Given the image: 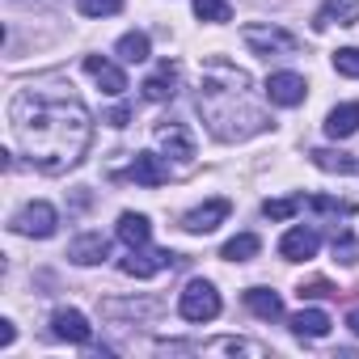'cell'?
<instances>
[{
    "instance_id": "obj_1",
    "label": "cell",
    "mask_w": 359,
    "mask_h": 359,
    "mask_svg": "<svg viewBox=\"0 0 359 359\" xmlns=\"http://www.w3.org/2000/svg\"><path fill=\"white\" fill-rule=\"evenodd\" d=\"M9 123L22 152L43 173H64L81 165L93 140L89 110L72 93H55V89H22L9 106Z\"/></svg>"
},
{
    "instance_id": "obj_2",
    "label": "cell",
    "mask_w": 359,
    "mask_h": 359,
    "mask_svg": "<svg viewBox=\"0 0 359 359\" xmlns=\"http://www.w3.org/2000/svg\"><path fill=\"white\" fill-rule=\"evenodd\" d=\"M245 89H250V76L241 68H233L224 60L208 64L203 85H199V110L208 114V123L220 140H245L266 127V114L245 102Z\"/></svg>"
},
{
    "instance_id": "obj_3",
    "label": "cell",
    "mask_w": 359,
    "mask_h": 359,
    "mask_svg": "<svg viewBox=\"0 0 359 359\" xmlns=\"http://www.w3.org/2000/svg\"><path fill=\"white\" fill-rule=\"evenodd\" d=\"M241 43L254 51V55H292L296 47H300V39L292 34V30H283V26H266V22H250L245 30H241Z\"/></svg>"
},
{
    "instance_id": "obj_4",
    "label": "cell",
    "mask_w": 359,
    "mask_h": 359,
    "mask_svg": "<svg viewBox=\"0 0 359 359\" xmlns=\"http://www.w3.org/2000/svg\"><path fill=\"white\" fill-rule=\"evenodd\" d=\"M177 313L187 321H212V317H220V292L208 279H191L187 292L177 296Z\"/></svg>"
},
{
    "instance_id": "obj_5",
    "label": "cell",
    "mask_w": 359,
    "mask_h": 359,
    "mask_svg": "<svg viewBox=\"0 0 359 359\" xmlns=\"http://www.w3.org/2000/svg\"><path fill=\"white\" fill-rule=\"evenodd\" d=\"M55 224H60V216H55L51 203H26L13 216V233H22V237H51Z\"/></svg>"
},
{
    "instance_id": "obj_6",
    "label": "cell",
    "mask_w": 359,
    "mask_h": 359,
    "mask_svg": "<svg viewBox=\"0 0 359 359\" xmlns=\"http://www.w3.org/2000/svg\"><path fill=\"white\" fill-rule=\"evenodd\" d=\"M169 262H177V254H169V250H131L127 258H123V275H135V279H152V275H161Z\"/></svg>"
},
{
    "instance_id": "obj_7",
    "label": "cell",
    "mask_w": 359,
    "mask_h": 359,
    "mask_svg": "<svg viewBox=\"0 0 359 359\" xmlns=\"http://www.w3.org/2000/svg\"><path fill=\"white\" fill-rule=\"evenodd\" d=\"M229 212H233L229 199H208L203 208H195V212L182 216V229H187V233H212V229H220V224L229 220Z\"/></svg>"
},
{
    "instance_id": "obj_8",
    "label": "cell",
    "mask_w": 359,
    "mask_h": 359,
    "mask_svg": "<svg viewBox=\"0 0 359 359\" xmlns=\"http://www.w3.org/2000/svg\"><path fill=\"white\" fill-rule=\"evenodd\" d=\"M304 76H296V72H275V76H266V97H271V106H300L304 102Z\"/></svg>"
},
{
    "instance_id": "obj_9",
    "label": "cell",
    "mask_w": 359,
    "mask_h": 359,
    "mask_svg": "<svg viewBox=\"0 0 359 359\" xmlns=\"http://www.w3.org/2000/svg\"><path fill=\"white\" fill-rule=\"evenodd\" d=\"M85 72L102 85V93H110V97L127 93V76H123V68H114L110 60H102V55H85Z\"/></svg>"
},
{
    "instance_id": "obj_10",
    "label": "cell",
    "mask_w": 359,
    "mask_h": 359,
    "mask_svg": "<svg viewBox=\"0 0 359 359\" xmlns=\"http://www.w3.org/2000/svg\"><path fill=\"white\" fill-rule=\"evenodd\" d=\"M317 245H321V237H317L313 229L300 224V229H292V233L279 241V254H283L287 262H309V258L317 254Z\"/></svg>"
},
{
    "instance_id": "obj_11",
    "label": "cell",
    "mask_w": 359,
    "mask_h": 359,
    "mask_svg": "<svg viewBox=\"0 0 359 359\" xmlns=\"http://www.w3.org/2000/svg\"><path fill=\"white\" fill-rule=\"evenodd\" d=\"M51 325H55V338H68V342H76V346H85V342L93 338V325H89L85 313H76V309H60V313L51 317Z\"/></svg>"
},
{
    "instance_id": "obj_12",
    "label": "cell",
    "mask_w": 359,
    "mask_h": 359,
    "mask_svg": "<svg viewBox=\"0 0 359 359\" xmlns=\"http://www.w3.org/2000/svg\"><path fill=\"white\" fill-rule=\"evenodd\" d=\"M156 140H161V148H165L169 156H177V161H191V156H195V140H191V131H187L182 123H161V127H156Z\"/></svg>"
},
{
    "instance_id": "obj_13",
    "label": "cell",
    "mask_w": 359,
    "mask_h": 359,
    "mask_svg": "<svg viewBox=\"0 0 359 359\" xmlns=\"http://www.w3.org/2000/svg\"><path fill=\"white\" fill-rule=\"evenodd\" d=\"M131 182H140V187H165L169 182V169L161 165L156 152H135L131 156Z\"/></svg>"
},
{
    "instance_id": "obj_14",
    "label": "cell",
    "mask_w": 359,
    "mask_h": 359,
    "mask_svg": "<svg viewBox=\"0 0 359 359\" xmlns=\"http://www.w3.org/2000/svg\"><path fill=\"white\" fill-rule=\"evenodd\" d=\"M359 18V0H325V5L317 9L313 26L317 30H330V26H355Z\"/></svg>"
},
{
    "instance_id": "obj_15",
    "label": "cell",
    "mask_w": 359,
    "mask_h": 359,
    "mask_svg": "<svg viewBox=\"0 0 359 359\" xmlns=\"http://www.w3.org/2000/svg\"><path fill=\"white\" fill-rule=\"evenodd\" d=\"M140 89H144V97H148V102H169V97L177 93V64H169V60H165V64H161V68H156Z\"/></svg>"
},
{
    "instance_id": "obj_16",
    "label": "cell",
    "mask_w": 359,
    "mask_h": 359,
    "mask_svg": "<svg viewBox=\"0 0 359 359\" xmlns=\"http://www.w3.org/2000/svg\"><path fill=\"white\" fill-rule=\"evenodd\" d=\"M106 254H110V241H106L102 233H81V237L68 245V258L81 262V266H93V262H102Z\"/></svg>"
},
{
    "instance_id": "obj_17",
    "label": "cell",
    "mask_w": 359,
    "mask_h": 359,
    "mask_svg": "<svg viewBox=\"0 0 359 359\" xmlns=\"http://www.w3.org/2000/svg\"><path fill=\"white\" fill-rule=\"evenodd\" d=\"M359 131V102H346V106H334L330 118H325V135L330 140H346Z\"/></svg>"
},
{
    "instance_id": "obj_18",
    "label": "cell",
    "mask_w": 359,
    "mask_h": 359,
    "mask_svg": "<svg viewBox=\"0 0 359 359\" xmlns=\"http://www.w3.org/2000/svg\"><path fill=\"white\" fill-rule=\"evenodd\" d=\"M148 237H152V224H148V216H135V212H123V216H118V241H123L127 250H140V245H148Z\"/></svg>"
},
{
    "instance_id": "obj_19",
    "label": "cell",
    "mask_w": 359,
    "mask_h": 359,
    "mask_svg": "<svg viewBox=\"0 0 359 359\" xmlns=\"http://www.w3.org/2000/svg\"><path fill=\"white\" fill-rule=\"evenodd\" d=\"M245 304H250V313H254V317H262V321L283 317V300H279L271 287H250V292H245Z\"/></svg>"
},
{
    "instance_id": "obj_20",
    "label": "cell",
    "mask_w": 359,
    "mask_h": 359,
    "mask_svg": "<svg viewBox=\"0 0 359 359\" xmlns=\"http://www.w3.org/2000/svg\"><path fill=\"white\" fill-rule=\"evenodd\" d=\"M309 156H313V165H317V169H325V173H359V156H351V152L313 148Z\"/></svg>"
},
{
    "instance_id": "obj_21",
    "label": "cell",
    "mask_w": 359,
    "mask_h": 359,
    "mask_svg": "<svg viewBox=\"0 0 359 359\" xmlns=\"http://www.w3.org/2000/svg\"><path fill=\"white\" fill-rule=\"evenodd\" d=\"M292 330H296L300 338H325V334H330V317H325L321 309H300V313L292 317Z\"/></svg>"
},
{
    "instance_id": "obj_22",
    "label": "cell",
    "mask_w": 359,
    "mask_h": 359,
    "mask_svg": "<svg viewBox=\"0 0 359 359\" xmlns=\"http://www.w3.org/2000/svg\"><path fill=\"white\" fill-rule=\"evenodd\" d=\"M118 60H127V64H144V60H148V34H140V30L123 34V39H118Z\"/></svg>"
},
{
    "instance_id": "obj_23",
    "label": "cell",
    "mask_w": 359,
    "mask_h": 359,
    "mask_svg": "<svg viewBox=\"0 0 359 359\" xmlns=\"http://www.w3.org/2000/svg\"><path fill=\"white\" fill-rule=\"evenodd\" d=\"M258 250H262V241H258L254 233H237V237L224 245V258H229V262H250Z\"/></svg>"
},
{
    "instance_id": "obj_24",
    "label": "cell",
    "mask_w": 359,
    "mask_h": 359,
    "mask_svg": "<svg viewBox=\"0 0 359 359\" xmlns=\"http://www.w3.org/2000/svg\"><path fill=\"white\" fill-rule=\"evenodd\" d=\"M195 13H199V22H212V26H220V22L233 18L229 0H195Z\"/></svg>"
},
{
    "instance_id": "obj_25",
    "label": "cell",
    "mask_w": 359,
    "mask_h": 359,
    "mask_svg": "<svg viewBox=\"0 0 359 359\" xmlns=\"http://www.w3.org/2000/svg\"><path fill=\"white\" fill-rule=\"evenodd\" d=\"M300 212V199H266L262 203V216L266 220H292Z\"/></svg>"
},
{
    "instance_id": "obj_26",
    "label": "cell",
    "mask_w": 359,
    "mask_h": 359,
    "mask_svg": "<svg viewBox=\"0 0 359 359\" xmlns=\"http://www.w3.org/2000/svg\"><path fill=\"white\" fill-rule=\"evenodd\" d=\"M199 351H229V355H262L258 342H241V338H220V342H208Z\"/></svg>"
},
{
    "instance_id": "obj_27",
    "label": "cell",
    "mask_w": 359,
    "mask_h": 359,
    "mask_svg": "<svg viewBox=\"0 0 359 359\" xmlns=\"http://www.w3.org/2000/svg\"><path fill=\"white\" fill-rule=\"evenodd\" d=\"M334 258H338L342 266H355V262H359V241H355L351 233L334 237Z\"/></svg>"
},
{
    "instance_id": "obj_28",
    "label": "cell",
    "mask_w": 359,
    "mask_h": 359,
    "mask_svg": "<svg viewBox=\"0 0 359 359\" xmlns=\"http://www.w3.org/2000/svg\"><path fill=\"white\" fill-rule=\"evenodd\" d=\"M325 296H342L330 279H304L300 283V300H325Z\"/></svg>"
},
{
    "instance_id": "obj_29",
    "label": "cell",
    "mask_w": 359,
    "mask_h": 359,
    "mask_svg": "<svg viewBox=\"0 0 359 359\" xmlns=\"http://www.w3.org/2000/svg\"><path fill=\"white\" fill-rule=\"evenodd\" d=\"M76 9H81L85 18H110V13L123 9V0H76Z\"/></svg>"
},
{
    "instance_id": "obj_30",
    "label": "cell",
    "mask_w": 359,
    "mask_h": 359,
    "mask_svg": "<svg viewBox=\"0 0 359 359\" xmlns=\"http://www.w3.org/2000/svg\"><path fill=\"white\" fill-rule=\"evenodd\" d=\"M334 68H338L342 76H359V47H342V51H334Z\"/></svg>"
},
{
    "instance_id": "obj_31",
    "label": "cell",
    "mask_w": 359,
    "mask_h": 359,
    "mask_svg": "<svg viewBox=\"0 0 359 359\" xmlns=\"http://www.w3.org/2000/svg\"><path fill=\"white\" fill-rule=\"evenodd\" d=\"M106 313H135V317H148V313H156V304L148 300V304H106Z\"/></svg>"
},
{
    "instance_id": "obj_32",
    "label": "cell",
    "mask_w": 359,
    "mask_h": 359,
    "mask_svg": "<svg viewBox=\"0 0 359 359\" xmlns=\"http://www.w3.org/2000/svg\"><path fill=\"white\" fill-rule=\"evenodd\" d=\"M127 118H131V110H127V106H114L110 114H102V123H110V127H127Z\"/></svg>"
},
{
    "instance_id": "obj_33",
    "label": "cell",
    "mask_w": 359,
    "mask_h": 359,
    "mask_svg": "<svg viewBox=\"0 0 359 359\" xmlns=\"http://www.w3.org/2000/svg\"><path fill=\"white\" fill-rule=\"evenodd\" d=\"M13 338H18L13 321H0V346H13Z\"/></svg>"
},
{
    "instance_id": "obj_34",
    "label": "cell",
    "mask_w": 359,
    "mask_h": 359,
    "mask_svg": "<svg viewBox=\"0 0 359 359\" xmlns=\"http://www.w3.org/2000/svg\"><path fill=\"white\" fill-rule=\"evenodd\" d=\"M346 325H351V330H355V334H359V309H355V313H351V317H346Z\"/></svg>"
}]
</instances>
